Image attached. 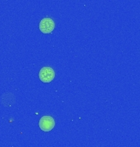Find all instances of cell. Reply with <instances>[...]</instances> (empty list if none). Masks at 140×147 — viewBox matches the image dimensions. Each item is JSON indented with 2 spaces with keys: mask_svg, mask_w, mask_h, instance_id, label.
Returning a JSON list of instances; mask_svg holds the SVG:
<instances>
[{
  "mask_svg": "<svg viewBox=\"0 0 140 147\" xmlns=\"http://www.w3.org/2000/svg\"><path fill=\"white\" fill-rule=\"evenodd\" d=\"M39 79L43 83H50L55 78V72L51 67H43L39 73Z\"/></svg>",
  "mask_w": 140,
  "mask_h": 147,
  "instance_id": "obj_1",
  "label": "cell"
},
{
  "mask_svg": "<svg viewBox=\"0 0 140 147\" xmlns=\"http://www.w3.org/2000/svg\"><path fill=\"white\" fill-rule=\"evenodd\" d=\"M39 125L43 131H49L55 126V121L51 116H43L39 120Z\"/></svg>",
  "mask_w": 140,
  "mask_h": 147,
  "instance_id": "obj_2",
  "label": "cell"
},
{
  "mask_svg": "<svg viewBox=\"0 0 140 147\" xmlns=\"http://www.w3.org/2000/svg\"><path fill=\"white\" fill-rule=\"evenodd\" d=\"M55 28V23L50 18H43L39 23V30L43 34H50Z\"/></svg>",
  "mask_w": 140,
  "mask_h": 147,
  "instance_id": "obj_3",
  "label": "cell"
}]
</instances>
